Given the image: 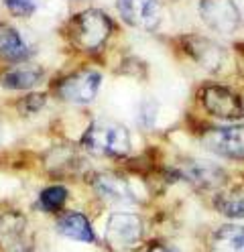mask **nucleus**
Listing matches in <instances>:
<instances>
[{"label":"nucleus","mask_w":244,"mask_h":252,"mask_svg":"<svg viewBox=\"0 0 244 252\" xmlns=\"http://www.w3.org/2000/svg\"><path fill=\"white\" fill-rule=\"evenodd\" d=\"M112 35V19L98 8H88L71 17L68 25V39L73 47L86 53H96Z\"/></svg>","instance_id":"1"},{"label":"nucleus","mask_w":244,"mask_h":252,"mask_svg":"<svg viewBox=\"0 0 244 252\" xmlns=\"http://www.w3.org/2000/svg\"><path fill=\"white\" fill-rule=\"evenodd\" d=\"M81 147L94 157H124L130 153V134L120 122L100 118L86 128Z\"/></svg>","instance_id":"2"},{"label":"nucleus","mask_w":244,"mask_h":252,"mask_svg":"<svg viewBox=\"0 0 244 252\" xmlns=\"http://www.w3.org/2000/svg\"><path fill=\"white\" fill-rule=\"evenodd\" d=\"M104 238L112 252H133L142 238V220L128 212L112 214L106 222Z\"/></svg>","instance_id":"3"},{"label":"nucleus","mask_w":244,"mask_h":252,"mask_svg":"<svg viewBox=\"0 0 244 252\" xmlns=\"http://www.w3.org/2000/svg\"><path fill=\"white\" fill-rule=\"evenodd\" d=\"M202 106L206 112L222 120H238L244 116V104L238 94L226 86L209 84L200 92Z\"/></svg>","instance_id":"4"},{"label":"nucleus","mask_w":244,"mask_h":252,"mask_svg":"<svg viewBox=\"0 0 244 252\" xmlns=\"http://www.w3.org/2000/svg\"><path fill=\"white\" fill-rule=\"evenodd\" d=\"M102 75L96 69H81L73 75H68L65 80H61L55 88V94L70 104H90L98 92H100Z\"/></svg>","instance_id":"5"},{"label":"nucleus","mask_w":244,"mask_h":252,"mask_svg":"<svg viewBox=\"0 0 244 252\" xmlns=\"http://www.w3.org/2000/svg\"><path fill=\"white\" fill-rule=\"evenodd\" d=\"M200 17L218 35H232L240 27V10L234 0H200Z\"/></svg>","instance_id":"6"},{"label":"nucleus","mask_w":244,"mask_h":252,"mask_svg":"<svg viewBox=\"0 0 244 252\" xmlns=\"http://www.w3.org/2000/svg\"><path fill=\"white\" fill-rule=\"evenodd\" d=\"M116 8L126 25L140 31H155L161 25V0H116Z\"/></svg>","instance_id":"7"},{"label":"nucleus","mask_w":244,"mask_h":252,"mask_svg":"<svg viewBox=\"0 0 244 252\" xmlns=\"http://www.w3.org/2000/svg\"><path fill=\"white\" fill-rule=\"evenodd\" d=\"M204 145L220 157L244 159V124L224 126L204 134Z\"/></svg>","instance_id":"8"},{"label":"nucleus","mask_w":244,"mask_h":252,"mask_svg":"<svg viewBox=\"0 0 244 252\" xmlns=\"http://www.w3.org/2000/svg\"><path fill=\"white\" fill-rule=\"evenodd\" d=\"M90 183L94 187V191L100 195L104 201L108 203H116V206H130V203H137V195L133 191L130 183L116 175V173H94L90 177Z\"/></svg>","instance_id":"9"},{"label":"nucleus","mask_w":244,"mask_h":252,"mask_svg":"<svg viewBox=\"0 0 244 252\" xmlns=\"http://www.w3.org/2000/svg\"><path fill=\"white\" fill-rule=\"evenodd\" d=\"M0 250L4 252H31V236L27 220L16 214L8 212L0 216Z\"/></svg>","instance_id":"10"},{"label":"nucleus","mask_w":244,"mask_h":252,"mask_svg":"<svg viewBox=\"0 0 244 252\" xmlns=\"http://www.w3.org/2000/svg\"><path fill=\"white\" fill-rule=\"evenodd\" d=\"M177 173L179 177L187 179L195 187H218L224 181V171L218 165L209 161H202V159L183 161V165L177 167Z\"/></svg>","instance_id":"11"},{"label":"nucleus","mask_w":244,"mask_h":252,"mask_svg":"<svg viewBox=\"0 0 244 252\" xmlns=\"http://www.w3.org/2000/svg\"><path fill=\"white\" fill-rule=\"evenodd\" d=\"M57 230L59 234H63L65 238L70 240H77V242H94V228L88 222V218L79 212H68L57 220Z\"/></svg>","instance_id":"12"},{"label":"nucleus","mask_w":244,"mask_h":252,"mask_svg":"<svg viewBox=\"0 0 244 252\" xmlns=\"http://www.w3.org/2000/svg\"><path fill=\"white\" fill-rule=\"evenodd\" d=\"M185 51L198 61L200 65H204L208 69H218L222 65V59H224L222 47L214 45L208 39H200V37L185 39Z\"/></svg>","instance_id":"13"},{"label":"nucleus","mask_w":244,"mask_h":252,"mask_svg":"<svg viewBox=\"0 0 244 252\" xmlns=\"http://www.w3.org/2000/svg\"><path fill=\"white\" fill-rule=\"evenodd\" d=\"M43 69L37 65H16L0 75V84L6 90H31L43 80Z\"/></svg>","instance_id":"14"},{"label":"nucleus","mask_w":244,"mask_h":252,"mask_svg":"<svg viewBox=\"0 0 244 252\" xmlns=\"http://www.w3.org/2000/svg\"><path fill=\"white\" fill-rule=\"evenodd\" d=\"M31 55V49L23 35L10 25H0V59L23 61Z\"/></svg>","instance_id":"15"},{"label":"nucleus","mask_w":244,"mask_h":252,"mask_svg":"<svg viewBox=\"0 0 244 252\" xmlns=\"http://www.w3.org/2000/svg\"><path fill=\"white\" fill-rule=\"evenodd\" d=\"M214 252H244V228L238 224L220 226L211 240Z\"/></svg>","instance_id":"16"},{"label":"nucleus","mask_w":244,"mask_h":252,"mask_svg":"<svg viewBox=\"0 0 244 252\" xmlns=\"http://www.w3.org/2000/svg\"><path fill=\"white\" fill-rule=\"evenodd\" d=\"M216 208L228 218H244V189L220 193L216 197Z\"/></svg>","instance_id":"17"},{"label":"nucleus","mask_w":244,"mask_h":252,"mask_svg":"<svg viewBox=\"0 0 244 252\" xmlns=\"http://www.w3.org/2000/svg\"><path fill=\"white\" fill-rule=\"evenodd\" d=\"M65 199H68V189H65L63 185H51L41 191L39 195V208L43 212H57Z\"/></svg>","instance_id":"18"},{"label":"nucleus","mask_w":244,"mask_h":252,"mask_svg":"<svg viewBox=\"0 0 244 252\" xmlns=\"http://www.w3.org/2000/svg\"><path fill=\"white\" fill-rule=\"evenodd\" d=\"M45 104H47L45 94H29L27 98H23L19 102V106H16V108H19V112L23 116H33V114H37Z\"/></svg>","instance_id":"19"},{"label":"nucleus","mask_w":244,"mask_h":252,"mask_svg":"<svg viewBox=\"0 0 244 252\" xmlns=\"http://www.w3.org/2000/svg\"><path fill=\"white\" fill-rule=\"evenodd\" d=\"M6 8L16 17H31L41 4V0H4Z\"/></svg>","instance_id":"20"},{"label":"nucleus","mask_w":244,"mask_h":252,"mask_svg":"<svg viewBox=\"0 0 244 252\" xmlns=\"http://www.w3.org/2000/svg\"><path fill=\"white\" fill-rule=\"evenodd\" d=\"M155 118H157V104L144 102V104L140 106V112H139V122H140L142 126H151V124L155 122Z\"/></svg>","instance_id":"21"},{"label":"nucleus","mask_w":244,"mask_h":252,"mask_svg":"<svg viewBox=\"0 0 244 252\" xmlns=\"http://www.w3.org/2000/svg\"><path fill=\"white\" fill-rule=\"evenodd\" d=\"M146 252H179V250H175L171 246H165V244H153Z\"/></svg>","instance_id":"22"},{"label":"nucleus","mask_w":244,"mask_h":252,"mask_svg":"<svg viewBox=\"0 0 244 252\" xmlns=\"http://www.w3.org/2000/svg\"><path fill=\"white\" fill-rule=\"evenodd\" d=\"M75 2H88V0H75Z\"/></svg>","instance_id":"23"},{"label":"nucleus","mask_w":244,"mask_h":252,"mask_svg":"<svg viewBox=\"0 0 244 252\" xmlns=\"http://www.w3.org/2000/svg\"><path fill=\"white\" fill-rule=\"evenodd\" d=\"M0 136H2V128H0Z\"/></svg>","instance_id":"24"}]
</instances>
